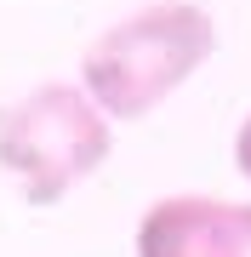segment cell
Returning <instances> with one entry per match:
<instances>
[{
    "instance_id": "obj_2",
    "label": "cell",
    "mask_w": 251,
    "mask_h": 257,
    "mask_svg": "<svg viewBox=\"0 0 251 257\" xmlns=\"http://www.w3.org/2000/svg\"><path fill=\"white\" fill-rule=\"evenodd\" d=\"M114 155L109 114L86 97V86L46 80L0 109V166L18 177L29 206H57L75 183Z\"/></svg>"
},
{
    "instance_id": "obj_4",
    "label": "cell",
    "mask_w": 251,
    "mask_h": 257,
    "mask_svg": "<svg viewBox=\"0 0 251 257\" xmlns=\"http://www.w3.org/2000/svg\"><path fill=\"white\" fill-rule=\"evenodd\" d=\"M211 257H251V200H223Z\"/></svg>"
},
{
    "instance_id": "obj_5",
    "label": "cell",
    "mask_w": 251,
    "mask_h": 257,
    "mask_svg": "<svg viewBox=\"0 0 251 257\" xmlns=\"http://www.w3.org/2000/svg\"><path fill=\"white\" fill-rule=\"evenodd\" d=\"M234 166H240V177L251 183V114L240 120V132H234Z\"/></svg>"
},
{
    "instance_id": "obj_3",
    "label": "cell",
    "mask_w": 251,
    "mask_h": 257,
    "mask_svg": "<svg viewBox=\"0 0 251 257\" xmlns=\"http://www.w3.org/2000/svg\"><path fill=\"white\" fill-rule=\"evenodd\" d=\"M217 217H223L217 194H166L137 223V257H211Z\"/></svg>"
},
{
    "instance_id": "obj_1",
    "label": "cell",
    "mask_w": 251,
    "mask_h": 257,
    "mask_svg": "<svg viewBox=\"0 0 251 257\" xmlns=\"http://www.w3.org/2000/svg\"><path fill=\"white\" fill-rule=\"evenodd\" d=\"M217 52V18L194 0H154L109 23L80 57V86L109 120H149Z\"/></svg>"
}]
</instances>
